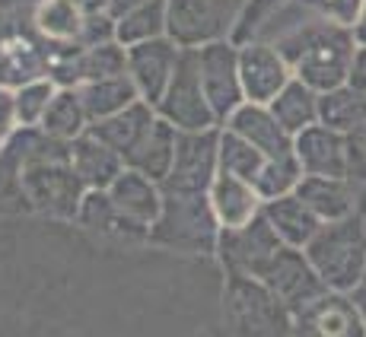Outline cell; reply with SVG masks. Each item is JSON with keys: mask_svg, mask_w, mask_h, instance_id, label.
Wrapping results in <instances>:
<instances>
[{"mask_svg": "<svg viewBox=\"0 0 366 337\" xmlns=\"http://www.w3.org/2000/svg\"><path fill=\"white\" fill-rule=\"evenodd\" d=\"M274 48L284 54L297 80L312 86L315 93H332L347 83L360 41L354 29H344V26L302 23L274 39Z\"/></svg>", "mask_w": 366, "mask_h": 337, "instance_id": "obj_1", "label": "cell"}, {"mask_svg": "<svg viewBox=\"0 0 366 337\" xmlns=\"http://www.w3.org/2000/svg\"><path fill=\"white\" fill-rule=\"evenodd\" d=\"M306 258L319 280L335 293H354L366 280V229L354 216L325 223L306 245Z\"/></svg>", "mask_w": 366, "mask_h": 337, "instance_id": "obj_2", "label": "cell"}, {"mask_svg": "<svg viewBox=\"0 0 366 337\" xmlns=\"http://www.w3.org/2000/svg\"><path fill=\"white\" fill-rule=\"evenodd\" d=\"M236 318L242 337H297V321L287 303L262 280L236 283Z\"/></svg>", "mask_w": 366, "mask_h": 337, "instance_id": "obj_3", "label": "cell"}, {"mask_svg": "<svg viewBox=\"0 0 366 337\" xmlns=\"http://www.w3.org/2000/svg\"><path fill=\"white\" fill-rule=\"evenodd\" d=\"M297 337H366L363 315L350 293L325 290L306 308L293 315Z\"/></svg>", "mask_w": 366, "mask_h": 337, "instance_id": "obj_4", "label": "cell"}, {"mask_svg": "<svg viewBox=\"0 0 366 337\" xmlns=\"http://www.w3.org/2000/svg\"><path fill=\"white\" fill-rule=\"evenodd\" d=\"M239 80L252 105H271L293 80V70L274 45H252L239 58Z\"/></svg>", "mask_w": 366, "mask_h": 337, "instance_id": "obj_5", "label": "cell"}, {"mask_svg": "<svg viewBox=\"0 0 366 337\" xmlns=\"http://www.w3.org/2000/svg\"><path fill=\"white\" fill-rule=\"evenodd\" d=\"M366 0H290L271 23L264 26V35H274L277 39L284 32L297 29L302 23H332V26H344V29H357L363 19Z\"/></svg>", "mask_w": 366, "mask_h": 337, "instance_id": "obj_6", "label": "cell"}, {"mask_svg": "<svg viewBox=\"0 0 366 337\" xmlns=\"http://www.w3.org/2000/svg\"><path fill=\"white\" fill-rule=\"evenodd\" d=\"M363 185L354 178H328V175H302L300 188L293 194L319 216L322 223L347 220L360 207Z\"/></svg>", "mask_w": 366, "mask_h": 337, "instance_id": "obj_7", "label": "cell"}, {"mask_svg": "<svg viewBox=\"0 0 366 337\" xmlns=\"http://www.w3.org/2000/svg\"><path fill=\"white\" fill-rule=\"evenodd\" d=\"M293 153L306 175H328V178H350L347 175V137L325 124H312L293 137Z\"/></svg>", "mask_w": 366, "mask_h": 337, "instance_id": "obj_8", "label": "cell"}, {"mask_svg": "<svg viewBox=\"0 0 366 337\" xmlns=\"http://www.w3.org/2000/svg\"><path fill=\"white\" fill-rule=\"evenodd\" d=\"M236 134L245 137L255 150H262L267 159H277L293 153V137L284 131V124L274 118L271 109L264 105H245L236 111Z\"/></svg>", "mask_w": 366, "mask_h": 337, "instance_id": "obj_9", "label": "cell"}, {"mask_svg": "<svg viewBox=\"0 0 366 337\" xmlns=\"http://www.w3.org/2000/svg\"><path fill=\"white\" fill-rule=\"evenodd\" d=\"M264 220L271 223V229L280 236V242L293 245V248H306V245L315 238V233L325 226L297 194H287V198L271 201L264 210Z\"/></svg>", "mask_w": 366, "mask_h": 337, "instance_id": "obj_10", "label": "cell"}, {"mask_svg": "<svg viewBox=\"0 0 366 337\" xmlns=\"http://www.w3.org/2000/svg\"><path fill=\"white\" fill-rule=\"evenodd\" d=\"M319 96L312 86H306L302 80L293 76L290 83L284 86V93L277 96L267 109L274 111V118H277L280 124H284V131L290 137L302 134L306 128H312V124H319Z\"/></svg>", "mask_w": 366, "mask_h": 337, "instance_id": "obj_11", "label": "cell"}, {"mask_svg": "<svg viewBox=\"0 0 366 337\" xmlns=\"http://www.w3.org/2000/svg\"><path fill=\"white\" fill-rule=\"evenodd\" d=\"M319 121L337 134H350L354 128L366 124V102L344 83L332 93L319 96Z\"/></svg>", "mask_w": 366, "mask_h": 337, "instance_id": "obj_12", "label": "cell"}, {"mask_svg": "<svg viewBox=\"0 0 366 337\" xmlns=\"http://www.w3.org/2000/svg\"><path fill=\"white\" fill-rule=\"evenodd\" d=\"M287 4H290V0H252L249 10H245V16H242V26H239V35L264 29V26L271 23Z\"/></svg>", "mask_w": 366, "mask_h": 337, "instance_id": "obj_13", "label": "cell"}, {"mask_svg": "<svg viewBox=\"0 0 366 337\" xmlns=\"http://www.w3.org/2000/svg\"><path fill=\"white\" fill-rule=\"evenodd\" d=\"M347 137V175L366 185V124L354 128Z\"/></svg>", "mask_w": 366, "mask_h": 337, "instance_id": "obj_14", "label": "cell"}, {"mask_svg": "<svg viewBox=\"0 0 366 337\" xmlns=\"http://www.w3.org/2000/svg\"><path fill=\"white\" fill-rule=\"evenodd\" d=\"M347 86L354 89L357 96L366 102V45L357 48V58H354V67H350V76H347Z\"/></svg>", "mask_w": 366, "mask_h": 337, "instance_id": "obj_15", "label": "cell"}, {"mask_svg": "<svg viewBox=\"0 0 366 337\" xmlns=\"http://www.w3.org/2000/svg\"><path fill=\"white\" fill-rule=\"evenodd\" d=\"M350 296H354V303H357V308H360V315H363V325H366V286H360V290H354Z\"/></svg>", "mask_w": 366, "mask_h": 337, "instance_id": "obj_16", "label": "cell"}, {"mask_svg": "<svg viewBox=\"0 0 366 337\" xmlns=\"http://www.w3.org/2000/svg\"><path fill=\"white\" fill-rule=\"evenodd\" d=\"M357 220L363 223V229H366V185H363V191H360V207H357Z\"/></svg>", "mask_w": 366, "mask_h": 337, "instance_id": "obj_17", "label": "cell"}, {"mask_svg": "<svg viewBox=\"0 0 366 337\" xmlns=\"http://www.w3.org/2000/svg\"><path fill=\"white\" fill-rule=\"evenodd\" d=\"M357 41H360V45H366V10H363V19H360V26H357Z\"/></svg>", "mask_w": 366, "mask_h": 337, "instance_id": "obj_18", "label": "cell"}, {"mask_svg": "<svg viewBox=\"0 0 366 337\" xmlns=\"http://www.w3.org/2000/svg\"><path fill=\"white\" fill-rule=\"evenodd\" d=\"M363 286H366V280H363Z\"/></svg>", "mask_w": 366, "mask_h": 337, "instance_id": "obj_19", "label": "cell"}]
</instances>
